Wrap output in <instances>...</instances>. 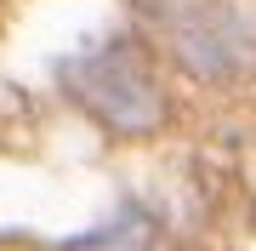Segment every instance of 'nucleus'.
<instances>
[{"label":"nucleus","mask_w":256,"mask_h":251,"mask_svg":"<svg viewBox=\"0 0 256 251\" xmlns=\"http://www.w3.org/2000/svg\"><path fill=\"white\" fill-rule=\"evenodd\" d=\"M68 92L86 114H97L108 131L142 137L165 120V92L154 75V57H142L137 40H108L68 63Z\"/></svg>","instance_id":"obj_1"},{"label":"nucleus","mask_w":256,"mask_h":251,"mask_svg":"<svg viewBox=\"0 0 256 251\" xmlns=\"http://www.w3.org/2000/svg\"><path fill=\"white\" fill-rule=\"evenodd\" d=\"M154 18L165 23L176 57L194 69V75H216L228 80L256 57L250 29L239 23V12L210 6V0H154Z\"/></svg>","instance_id":"obj_2"}]
</instances>
